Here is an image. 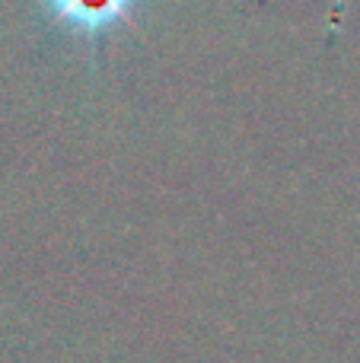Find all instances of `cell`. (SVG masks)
I'll use <instances>...</instances> for the list:
<instances>
[{
	"mask_svg": "<svg viewBox=\"0 0 360 363\" xmlns=\"http://www.w3.org/2000/svg\"><path fill=\"white\" fill-rule=\"evenodd\" d=\"M131 4L134 0H48L57 19H64V23L83 32H99L106 26L125 19Z\"/></svg>",
	"mask_w": 360,
	"mask_h": 363,
	"instance_id": "1",
	"label": "cell"
}]
</instances>
